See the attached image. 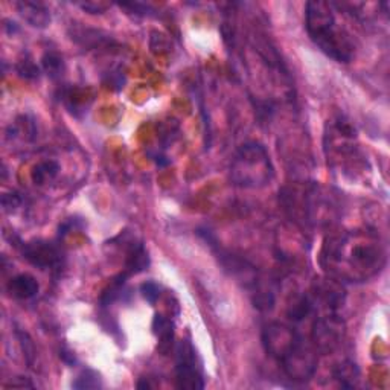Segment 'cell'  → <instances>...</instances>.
<instances>
[{
	"mask_svg": "<svg viewBox=\"0 0 390 390\" xmlns=\"http://www.w3.org/2000/svg\"><path fill=\"white\" fill-rule=\"evenodd\" d=\"M387 263L386 244L371 229L345 230L329 235L320 250V265L327 276L338 284L371 280Z\"/></svg>",
	"mask_w": 390,
	"mask_h": 390,
	"instance_id": "6da1fadb",
	"label": "cell"
},
{
	"mask_svg": "<svg viewBox=\"0 0 390 390\" xmlns=\"http://www.w3.org/2000/svg\"><path fill=\"white\" fill-rule=\"evenodd\" d=\"M141 293L143 296V299L150 302L151 305H154L158 299V296H161V288H158L156 283H145L141 287Z\"/></svg>",
	"mask_w": 390,
	"mask_h": 390,
	"instance_id": "ac0fdd59",
	"label": "cell"
},
{
	"mask_svg": "<svg viewBox=\"0 0 390 390\" xmlns=\"http://www.w3.org/2000/svg\"><path fill=\"white\" fill-rule=\"evenodd\" d=\"M8 291L12 298H16L19 300H31L39 294L40 285L37 283V279L31 276V274L21 273L10 280Z\"/></svg>",
	"mask_w": 390,
	"mask_h": 390,
	"instance_id": "9c48e42d",
	"label": "cell"
},
{
	"mask_svg": "<svg viewBox=\"0 0 390 390\" xmlns=\"http://www.w3.org/2000/svg\"><path fill=\"white\" fill-rule=\"evenodd\" d=\"M280 201L285 212L300 227L327 225L336 211L334 200L316 185H293L280 192Z\"/></svg>",
	"mask_w": 390,
	"mask_h": 390,
	"instance_id": "277c9868",
	"label": "cell"
},
{
	"mask_svg": "<svg viewBox=\"0 0 390 390\" xmlns=\"http://www.w3.org/2000/svg\"><path fill=\"white\" fill-rule=\"evenodd\" d=\"M60 172V163L52 158H46L34 166L32 170V182L37 186H43L46 183L54 182Z\"/></svg>",
	"mask_w": 390,
	"mask_h": 390,
	"instance_id": "7c38bea8",
	"label": "cell"
},
{
	"mask_svg": "<svg viewBox=\"0 0 390 390\" xmlns=\"http://www.w3.org/2000/svg\"><path fill=\"white\" fill-rule=\"evenodd\" d=\"M121 8H124L127 11H130L134 16H148L151 11V6L145 5V3H139V2H132V3H121Z\"/></svg>",
	"mask_w": 390,
	"mask_h": 390,
	"instance_id": "ffe728a7",
	"label": "cell"
},
{
	"mask_svg": "<svg viewBox=\"0 0 390 390\" xmlns=\"http://www.w3.org/2000/svg\"><path fill=\"white\" fill-rule=\"evenodd\" d=\"M23 258L28 263L41 270L54 269L61 261V252L54 243L49 241H31L23 245Z\"/></svg>",
	"mask_w": 390,
	"mask_h": 390,
	"instance_id": "52a82bcc",
	"label": "cell"
},
{
	"mask_svg": "<svg viewBox=\"0 0 390 390\" xmlns=\"http://www.w3.org/2000/svg\"><path fill=\"white\" fill-rule=\"evenodd\" d=\"M305 28L309 39L322 52L337 63H349L356 45L349 32L338 23L332 2L314 0L305 5Z\"/></svg>",
	"mask_w": 390,
	"mask_h": 390,
	"instance_id": "3957f363",
	"label": "cell"
},
{
	"mask_svg": "<svg viewBox=\"0 0 390 390\" xmlns=\"http://www.w3.org/2000/svg\"><path fill=\"white\" fill-rule=\"evenodd\" d=\"M153 331L161 343L166 345V349H168L172 340H174V325H172V322L166 319V317L157 314L153 320Z\"/></svg>",
	"mask_w": 390,
	"mask_h": 390,
	"instance_id": "5bb4252c",
	"label": "cell"
},
{
	"mask_svg": "<svg viewBox=\"0 0 390 390\" xmlns=\"http://www.w3.org/2000/svg\"><path fill=\"white\" fill-rule=\"evenodd\" d=\"M16 8L21 19L34 28H46L50 23V11L43 2L23 0L16 3Z\"/></svg>",
	"mask_w": 390,
	"mask_h": 390,
	"instance_id": "ba28073f",
	"label": "cell"
},
{
	"mask_svg": "<svg viewBox=\"0 0 390 390\" xmlns=\"http://www.w3.org/2000/svg\"><path fill=\"white\" fill-rule=\"evenodd\" d=\"M21 197L17 192H10V194H5L2 197V207L5 212H12L16 211V209L21 205Z\"/></svg>",
	"mask_w": 390,
	"mask_h": 390,
	"instance_id": "d6986e66",
	"label": "cell"
},
{
	"mask_svg": "<svg viewBox=\"0 0 390 390\" xmlns=\"http://www.w3.org/2000/svg\"><path fill=\"white\" fill-rule=\"evenodd\" d=\"M230 182L244 189H259L269 185L274 168L269 151L259 142H247L238 148L229 168Z\"/></svg>",
	"mask_w": 390,
	"mask_h": 390,
	"instance_id": "5b68a950",
	"label": "cell"
},
{
	"mask_svg": "<svg viewBox=\"0 0 390 390\" xmlns=\"http://www.w3.org/2000/svg\"><path fill=\"white\" fill-rule=\"evenodd\" d=\"M176 386L178 389L200 390L205 387V375L201 361L194 345L182 340L176 349Z\"/></svg>",
	"mask_w": 390,
	"mask_h": 390,
	"instance_id": "8992f818",
	"label": "cell"
},
{
	"mask_svg": "<svg viewBox=\"0 0 390 390\" xmlns=\"http://www.w3.org/2000/svg\"><path fill=\"white\" fill-rule=\"evenodd\" d=\"M41 66L43 70L52 78H61V75L64 74V69H66V64H64L63 57L59 52H54V50H49L41 59Z\"/></svg>",
	"mask_w": 390,
	"mask_h": 390,
	"instance_id": "9a60e30c",
	"label": "cell"
},
{
	"mask_svg": "<svg viewBox=\"0 0 390 390\" xmlns=\"http://www.w3.org/2000/svg\"><path fill=\"white\" fill-rule=\"evenodd\" d=\"M17 72H19V75L21 78H25V79H35V78H39V75H40L39 66L30 59H25V60L19 61Z\"/></svg>",
	"mask_w": 390,
	"mask_h": 390,
	"instance_id": "e0dca14e",
	"label": "cell"
},
{
	"mask_svg": "<svg viewBox=\"0 0 390 390\" xmlns=\"http://www.w3.org/2000/svg\"><path fill=\"white\" fill-rule=\"evenodd\" d=\"M148 265H150V256L147 254L145 247H143V244L133 243L127 252L124 274L132 276V274L143 271Z\"/></svg>",
	"mask_w": 390,
	"mask_h": 390,
	"instance_id": "30bf717a",
	"label": "cell"
},
{
	"mask_svg": "<svg viewBox=\"0 0 390 390\" xmlns=\"http://www.w3.org/2000/svg\"><path fill=\"white\" fill-rule=\"evenodd\" d=\"M72 386H74V389H99L103 384H101V378L98 372L92 369H85L78 375V378Z\"/></svg>",
	"mask_w": 390,
	"mask_h": 390,
	"instance_id": "2e32d148",
	"label": "cell"
},
{
	"mask_svg": "<svg viewBox=\"0 0 390 390\" xmlns=\"http://www.w3.org/2000/svg\"><path fill=\"white\" fill-rule=\"evenodd\" d=\"M332 378H334L338 386L345 389H352L358 384L360 380V371L353 361L345 360L338 363L334 369H332Z\"/></svg>",
	"mask_w": 390,
	"mask_h": 390,
	"instance_id": "8fae6325",
	"label": "cell"
},
{
	"mask_svg": "<svg viewBox=\"0 0 390 390\" xmlns=\"http://www.w3.org/2000/svg\"><path fill=\"white\" fill-rule=\"evenodd\" d=\"M263 345L290 380L307 382L314 377L319 351L308 334L299 328L290 323H270L263 331Z\"/></svg>",
	"mask_w": 390,
	"mask_h": 390,
	"instance_id": "7a4b0ae2",
	"label": "cell"
},
{
	"mask_svg": "<svg viewBox=\"0 0 390 390\" xmlns=\"http://www.w3.org/2000/svg\"><path fill=\"white\" fill-rule=\"evenodd\" d=\"M76 5L79 6V8H83L84 11H88L90 14H103L110 8V3H105V2H81Z\"/></svg>",
	"mask_w": 390,
	"mask_h": 390,
	"instance_id": "44dd1931",
	"label": "cell"
},
{
	"mask_svg": "<svg viewBox=\"0 0 390 390\" xmlns=\"http://www.w3.org/2000/svg\"><path fill=\"white\" fill-rule=\"evenodd\" d=\"M8 139L17 141V139H25L26 142H32L37 136V128H35V122L30 119L28 116H21L17 119L14 124L10 125L8 128Z\"/></svg>",
	"mask_w": 390,
	"mask_h": 390,
	"instance_id": "4fadbf2b",
	"label": "cell"
}]
</instances>
